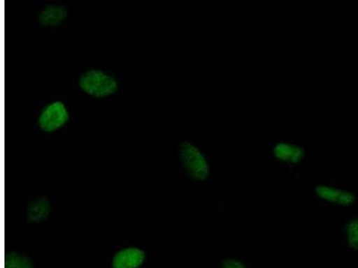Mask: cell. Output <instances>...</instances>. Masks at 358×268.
Here are the masks:
<instances>
[{
  "label": "cell",
  "instance_id": "cell-1",
  "mask_svg": "<svg viewBox=\"0 0 358 268\" xmlns=\"http://www.w3.org/2000/svg\"><path fill=\"white\" fill-rule=\"evenodd\" d=\"M179 159L187 174L197 181H206L210 174L209 161L199 147L183 140L178 147Z\"/></svg>",
  "mask_w": 358,
  "mask_h": 268
},
{
  "label": "cell",
  "instance_id": "cell-2",
  "mask_svg": "<svg viewBox=\"0 0 358 268\" xmlns=\"http://www.w3.org/2000/svg\"><path fill=\"white\" fill-rule=\"evenodd\" d=\"M79 87L85 94L96 98H103L116 94L118 82L114 76L99 69H91L83 73Z\"/></svg>",
  "mask_w": 358,
  "mask_h": 268
},
{
  "label": "cell",
  "instance_id": "cell-3",
  "mask_svg": "<svg viewBox=\"0 0 358 268\" xmlns=\"http://www.w3.org/2000/svg\"><path fill=\"white\" fill-rule=\"evenodd\" d=\"M69 119L66 105L62 101H54L41 111L38 124L43 133H51L62 128Z\"/></svg>",
  "mask_w": 358,
  "mask_h": 268
},
{
  "label": "cell",
  "instance_id": "cell-4",
  "mask_svg": "<svg viewBox=\"0 0 358 268\" xmlns=\"http://www.w3.org/2000/svg\"><path fill=\"white\" fill-rule=\"evenodd\" d=\"M315 193L320 200L340 207L352 206L357 200L356 195L351 191L329 184H318Z\"/></svg>",
  "mask_w": 358,
  "mask_h": 268
},
{
  "label": "cell",
  "instance_id": "cell-5",
  "mask_svg": "<svg viewBox=\"0 0 358 268\" xmlns=\"http://www.w3.org/2000/svg\"><path fill=\"white\" fill-rule=\"evenodd\" d=\"M273 158L282 164L296 165L306 158V151L302 145L287 140H280L273 147Z\"/></svg>",
  "mask_w": 358,
  "mask_h": 268
},
{
  "label": "cell",
  "instance_id": "cell-6",
  "mask_svg": "<svg viewBox=\"0 0 358 268\" xmlns=\"http://www.w3.org/2000/svg\"><path fill=\"white\" fill-rule=\"evenodd\" d=\"M145 260V254L136 248H126L117 252L113 258V268H138Z\"/></svg>",
  "mask_w": 358,
  "mask_h": 268
},
{
  "label": "cell",
  "instance_id": "cell-7",
  "mask_svg": "<svg viewBox=\"0 0 358 268\" xmlns=\"http://www.w3.org/2000/svg\"><path fill=\"white\" fill-rule=\"evenodd\" d=\"M66 17L67 9L65 6L50 4L40 12L38 21L43 27H56L62 24Z\"/></svg>",
  "mask_w": 358,
  "mask_h": 268
},
{
  "label": "cell",
  "instance_id": "cell-8",
  "mask_svg": "<svg viewBox=\"0 0 358 268\" xmlns=\"http://www.w3.org/2000/svg\"><path fill=\"white\" fill-rule=\"evenodd\" d=\"M50 213V203L46 197H40L31 201L27 209V220L31 223L44 221Z\"/></svg>",
  "mask_w": 358,
  "mask_h": 268
},
{
  "label": "cell",
  "instance_id": "cell-9",
  "mask_svg": "<svg viewBox=\"0 0 358 268\" xmlns=\"http://www.w3.org/2000/svg\"><path fill=\"white\" fill-rule=\"evenodd\" d=\"M5 268H34L31 260L17 252H9L5 257Z\"/></svg>",
  "mask_w": 358,
  "mask_h": 268
},
{
  "label": "cell",
  "instance_id": "cell-10",
  "mask_svg": "<svg viewBox=\"0 0 358 268\" xmlns=\"http://www.w3.org/2000/svg\"><path fill=\"white\" fill-rule=\"evenodd\" d=\"M347 242L354 251H358V218H353L347 223L345 228Z\"/></svg>",
  "mask_w": 358,
  "mask_h": 268
},
{
  "label": "cell",
  "instance_id": "cell-11",
  "mask_svg": "<svg viewBox=\"0 0 358 268\" xmlns=\"http://www.w3.org/2000/svg\"><path fill=\"white\" fill-rule=\"evenodd\" d=\"M220 268H248L242 260L235 258H228L224 260Z\"/></svg>",
  "mask_w": 358,
  "mask_h": 268
}]
</instances>
